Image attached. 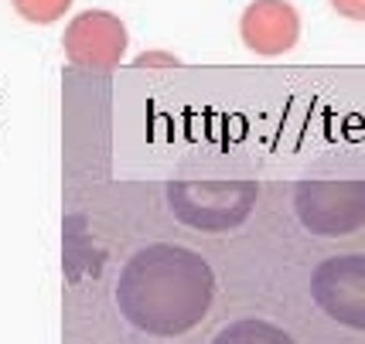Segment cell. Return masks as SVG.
<instances>
[{
	"mask_svg": "<svg viewBox=\"0 0 365 344\" xmlns=\"http://www.w3.org/2000/svg\"><path fill=\"white\" fill-rule=\"evenodd\" d=\"M215 273L195 249L175 242L143 246L127 259L116 283L123 320L150 338H181L212 311Z\"/></svg>",
	"mask_w": 365,
	"mask_h": 344,
	"instance_id": "6da1fadb",
	"label": "cell"
},
{
	"mask_svg": "<svg viewBox=\"0 0 365 344\" xmlns=\"http://www.w3.org/2000/svg\"><path fill=\"white\" fill-rule=\"evenodd\" d=\"M168 204L181 225L202 232H229L250 219L256 204V184L250 181H175Z\"/></svg>",
	"mask_w": 365,
	"mask_h": 344,
	"instance_id": "7a4b0ae2",
	"label": "cell"
},
{
	"mask_svg": "<svg viewBox=\"0 0 365 344\" xmlns=\"http://www.w3.org/2000/svg\"><path fill=\"white\" fill-rule=\"evenodd\" d=\"M297 219L318 239H341L365 225V181H304L294 194Z\"/></svg>",
	"mask_w": 365,
	"mask_h": 344,
	"instance_id": "3957f363",
	"label": "cell"
},
{
	"mask_svg": "<svg viewBox=\"0 0 365 344\" xmlns=\"http://www.w3.org/2000/svg\"><path fill=\"white\" fill-rule=\"evenodd\" d=\"M62 48L68 65L86 68V72H110L127 58L130 34L127 24L113 11H82L68 21L62 34Z\"/></svg>",
	"mask_w": 365,
	"mask_h": 344,
	"instance_id": "277c9868",
	"label": "cell"
},
{
	"mask_svg": "<svg viewBox=\"0 0 365 344\" xmlns=\"http://www.w3.org/2000/svg\"><path fill=\"white\" fill-rule=\"evenodd\" d=\"M311 297L334 324L365 334V256H331L311 273Z\"/></svg>",
	"mask_w": 365,
	"mask_h": 344,
	"instance_id": "5b68a950",
	"label": "cell"
},
{
	"mask_svg": "<svg viewBox=\"0 0 365 344\" xmlns=\"http://www.w3.org/2000/svg\"><path fill=\"white\" fill-rule=\"evenodd\" d=\"M239 38L259 58H280L301 41V14L290 0H253L239 17Z\"/></svg>",
	"mask_w": 365,
	"mask_h": 344,
	"instance_id": "8992f818",
	"label": "cell"
},
{
	"mask_svg": "<svg viewBox=\"0 0 365 344\" xmlns=\"http://www.w3.org/2000/svg\"><path fill=\"white\" fill-rule=\"evenodd\" d=\"M212 344H297V341H294L284 328L270 324V320L242 317V320H232L229 328L219 330Z\"/></svg>",
	"mask_w": 365,
	"mask_h": 344,
	"instance_id": "52a82bcc",
	"label": "cell"
},
{
	"mask_svg": "<svg viewBox=\"0 0 365 344\" xmlns=\"http://www.w3.org/2000/svg\"><path fill=\"white\" fill-rule=\"evenodd\" d=\"M72 4H76V0H11V7L17 11V17L28 21V24H38V28L62 21V17L72 11Z\"/></svg>",
	"mask_w": 365,
	"mask_h": 344,
	"instance_id": "ba28073f",
	"label": "cell"
},
{
	"mask_svg": "<svg viewBox=\"0 0 365 344\" xmlns=\"http://www.w3.org/2000/svg\"><path fill=\"white\" fill-rule=\"evenodd\" d=\"M334 7V14L345 17V21H355V24H362L365 21V0H328Z\"/></svg>",
	"mask_w": 365,
	"mask_h": 344,
	"instance_id": "9c48e42d",
	"label": "cell"
}]
</instances>
